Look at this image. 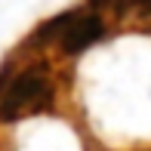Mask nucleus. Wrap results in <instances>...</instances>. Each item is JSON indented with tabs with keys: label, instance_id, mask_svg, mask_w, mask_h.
Instances as JSON below:
<instances>
[{
	"label": "nucleus",
	"instance_id": "7ed1b4c3",
	"mask_svg": "<svg viewBox=\"0 0 151 151\" xmlns=\"http://www.w3.org/2000/svg\"><path fill=\"white\" fill-rule=\"evenodd\" d=\"M129 0H90V9H123Z\"/></svg>",
	"mask_w": 151,
	"mask_h": 151
},
{
	"label": "nucleus",
	"instance_id": "f03ea898",
	"mask_svg": "<svg viewBox=\"0 0 151 151\" xmlns=\"http://www.w3.org/2000/svg\"><path fill=\"white\" fill-rule=\"evenodd\" d=\"M105 25L96 12H65V16L46 22L37 34L40 37H50V40H59L62 52L74 56V52H83L86 46H93L96 40L102 37Z\"/></svg>",
	"mask_w": 151,
	"mask_h": 151
},
{
	"label": "nucleus",
	"instance_id": "f257e3e1",
	"mask_svg": "<svg viewBox=\"0 0 151 151\" xmlns=\"http://www.w3.org/2000/svg\"><path fill=\"white\" fill-rule=\"evenodd\" d=\"M52 102V83L46 80L43 71H22L19 77L9 80V86L0 96V120L12 123L28 114L46 111Z\"/></svg>",
	"mask_w": 151,
	"mask_h": 151
}]
</instances>
